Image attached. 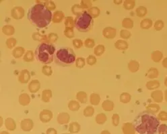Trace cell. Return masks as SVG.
I'll use <instances>...</instances> for the list:
<instances>
[{"label":"cell","instance_id":"cell-2","mask_svg":"<svg viewBox=\"0 0 167 134\" xmlns=\"http://www.w3.org/2000/svg\"><path fill=\"white\" fill-rule=\"evenodd\" d=\"M27 18L33 26L42 29L49 25L52 19V14L44 4H36L28 9Z\"/></svg>","mask_w":167,"mask_h":134},{"label":"cell","instance_id":"cell-5","mask_svg":"<svg viewBox=\"0 0 167 134\" xmlns=\"http://www.w3.org/2000/svg\"><path fill=\"white\" fill-rule=\"evenodd\" d=\"M94 24L92 16L87 11H84L76 17L74 25L81 32H87L92 28Z\"/></svg>","mask_w":167,"mask_h":134},{"label":"cell","instance_id":"cell-1","mask_svg":"<svg viewBox=\"0 0 167 134\" xmlns=\"http://www.w3.org/2000/svg\"><path fill=\"white\" fill-rule=\"evenodd\" d=\"M134 130L139 134H156L160 121L156 117L148 111H142L134 119Z\"/></svg>","mask_w":167,"mask_h":134},{"label":"cell","instance_id":"cell-6","mask_svg":"<svg viewBox=\"0 0 167 134\" xmlns=\"http://www.w3.org/2000/svg\"><path fill=\"white\" fill-rule=\"evenodd\" d=\"M158 132L159 134H167V125L165 124L160 125L158 128Z\"/></svg>","mask_w":167,"mask_h":134},{"label":"cell","instance_id":"cell-3","mask_svg":"<svg viewBox=\"0 0 167 134\" xmlns=\"http://www.w3.org/2000/svg\"><path fill=\"white\" fill-rule=\"evenodd\" d=\"M56 48L51 44L41 43L37 46L34 52V57L38 62L48 64L54 60Z\"/></svg>","mask_w":167,"mask_h":134},{"label":"cell","instance_id":"cell-7","mask_svg":"<svg viewBox=\"0 0 167 134\" xmlns=\"http://www.w3.org/2000/svg\"><path fill=\"white\" fill-rule=\"evenodd\" d=\"M158 118L161 119L162 121H166L167 120V113L165 111H162L159 114Z\"/></svg>","mask_w":167,"mask_h":134},{"label":"cell","instance_id":"cell-4","mask_svg":"<svg viewBox=\"0 0 167 134\" xmlns=\"http://www.w3.org/2000/svg\"><path fill=\"white\" fill-rule=\"evenodd\" d=\"M54 61L59 67H70L76 61V54L72 48L61 47L56 51Z\"/></svg>","mask_w":167,"mask_h":134},{"label":"cell","instance_id":"cell-8","mask_svg":"<svg viewBox=\"0 0 167 134\" xmlns=\"http://www.w3.org/2000/svg\"><path fill=\"white\" fill-rule=\"evenodd\" d=\"M62 134H71V133H62Z\"/></svg>","mask_w":167,"mask_h":134}]
</instances>
